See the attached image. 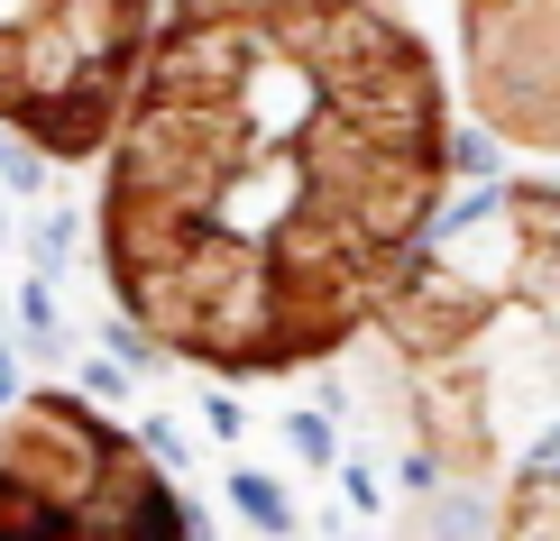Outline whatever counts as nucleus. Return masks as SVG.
<instances>
[{
    "label": "nucleus",
    "instance_id": "obj_1",
    "mask_svg": "<svg viewBox=\"0 0 560 541\" xmlns=\"http://www.w3.org/2000/svg\"><path fill=\"white\" fill-rule=\"evenodd\" d=\"M451 184V102L405 0H156L102 148L129 331L285 376L349 349Z\"/></svg>",
    "mask_w": 560,
    "mask_h": 541
},
{
    "label": "nucleus",
    "instance_id": "obj_2",
    "mask_svg": "<svg viewBox=\"0 0 560 541\" xmlns=\"http://www.w3.org/2000/svg\"><path fill=\"white\" fill-rule=\"evenodd\" d=\"M0 541H202L175 478L83 395H28L0 422Z\"/></svg>",
    "mask_w": 560,
    "mask_h": 541
},
{
    "label": "nucleus",
    "instance_id": "obj_3",
    "mask_svg": "<svg viewBox=\"0 0 560 541\" xmlns=\"http://www.w3.org/2000/svg\"><path fill=\"white\" fill-rule=\"evenodd\" d=\"M148 37L156 0H0V129L37 156H102Z\"/></svg>",
    "mask_w": 560,
    "mask_h": 541
},
{
    "label": "nucleus",
    "instance_id": "obj_4",
    "mask_svg": "<svg viewBox=\"0 0 560 541\" xmlns=\"http://www.w3.org/2000/svg\"><path fill=\"white\" fill-rule=\"evenodd\" d=\"M478 110L524 148H560V0H459Z\"/></svg>",
    "mask_w": 560,
    "mask_h": 541
}]
</instances>
